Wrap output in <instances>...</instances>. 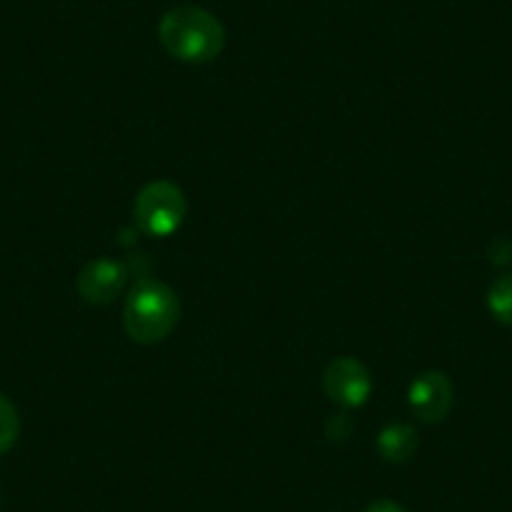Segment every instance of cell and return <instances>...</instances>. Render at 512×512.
<instances>
[{"mask_svg": "<svg viewBox=\"0 0 512 512\" xmlns=\"http://www.w3.org/2000/svg\"><path fill=\"white\" fill-rule=\"evenodd\" d=\"M159 41L179 61L209 63L224 51L226 33L219 18L204 8L176 6L161 18Z\"/></svg>", "mask_w": 512, "mask_h": 512, "instance_id": "6da1fadb", "label": "cell"}, {"mask_svg": "<svg viewBox=\"0 0 512 512\" xmlns=\"http://www.w3.org/2000/svg\"><path fill=\"white\" fill-rule=\"evenodd\" d=\"M179 297L156 279H141L123 304V329L134 342L156 344L179 324Z\"/></svg>", "mask_w": 512, "mask_h": 512, "instance_id": "7a4b0ae2", "label": "cell"}, {"mask_svg": "<svg viewBox=\"0 0 512 512\" xmlns=\"http://www.w3.org/2000/svg\"><path fill=\"white\" fill-rule=\"evenodd\" d=\"M134 219L149 236H171L186 219V196L171 181H151L134 201Z\"/></svg>", "mask_w": 512, "mask_h": 512, "instance_id": "3957f363", "label": "cell"}, {"mask_svg": "<svg viewBox=\"0 0 512 512\" xmlns=\"http://www.w3.org/2000/svg\"><path fill=\"white\" fill-rule=\"evenodd\" d=\"M324 392L329 400L342 407H362L372 395V379L362 362L352 357H339L324 369Z\"/></svg>", "mask_w": 512, "mask_h": 512, "instance_id": "277c9868", "label": "cell"}, {"mask_svg": "<svg viewBox=\"0 0 512 512\" xmlns=\"http://www.w3.org/2000/svg\"><path fill=\"white\" fill-rule=\"evenodd\" d=\"M452 382L442 372H425L412 382L410 407L422 422L445 420L452 407Z\"/></svg>", "mask_w": 512, "mask_h": 512, "instance_id": "5b68a950", "label": "cell"}, {"mask_svg": "<svg viewBox=\"0 0 512 512\" xmlns=\"http://www.w3.org/2000/svg\"><path fill=\"white\" fill-rule=\"evenodd\" d=\"M123 284H126V267L111 259H96L86 264L76 279L78 294L88 304L113 302L123 292Z\"/></svg>", "mask_w": 512, "mask_h": 512, "instance_id": "8992f818", "label": "cell"}, {"mask_svg": "<svg viewBox=\"0 0 512 512\" xmlns=\"http://www.w3.org/2000/svg\"><path fill=\"white\" fill-rule=\"evenodd\" d=\"M377 450L387 462H407L417 452V432L410 425L392 422L379 432Z\"/></svg>", "mask_w": 512, "mask_h": 512, "instance_id": "52a82bcc", "label": "cell"}, {"mask_svg": "<svg viewBox=\"0 0 512 512\" xmlns=\"http://www.w3.org/2000/svg\"><path fill=\"white\" fill-rule=\"evenodd\" d=\"M487 309L500 324L512 327V274H502L487 292Z\"/></svg>", "mask_w": 512, "mask_h": 512, "instance_id": "ba28073f", "label": "cell"}, {"mask_svg": "<svg viewBox=\"0 0 512 512\" xmlns=\"http://www.w3.org/2000/svg\"><path fill=\"white\" fill-rule=\"evenodd\" d=\"M21 435V417L16 405L6 395H0V455L11 450Z\"/></svg>", "mask_w": 512, "mask_h": 512, "instance_id": "9c48e42d", "label": "cell"}, {"mask_svg": "<svg viewBox=\"0 0 512 512\" xmlns=\"http://www.w3.org/2000/svg\"><path fill=\"white\" fill-rule=\"evenodd\" d=\"M364 512H405V507L397 505V502H392V500H377V502H372V505H369Z\"/></svg>", "mask_w": 512, "mask_h": 512, "instance_id": "30bf717a", "label": "cell"}]
</instances>
